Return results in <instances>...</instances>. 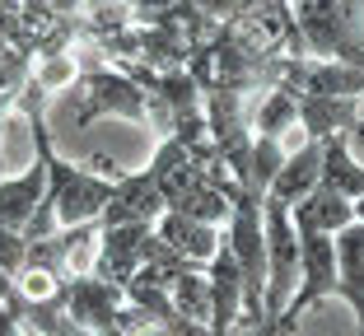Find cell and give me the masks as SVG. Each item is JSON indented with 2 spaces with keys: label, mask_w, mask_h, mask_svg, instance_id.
<instances>
[{
  "label": "cell",
  "mask_w": 364,
  "mask_h": 336,
  "mask_svg": "<svg viewBox=\"0 0 364 336\" xmlns=\"http://www.w3.org/2000/svg\"><path fill=\"white\" fill-rule=\"evenodd\" d=\"M304 56L364 70V0H289Z\"/></svg>",
  "instance_id": "obj_1"
},
{
  "label": "cell",
  "mask_w": 364,
  "mask_h": 336,
  "mask_svg": "<svg viewBox=\"0 0 364 336\" xmlns=\"http://www.w3.org/2000/svg\"><path fill=\"white\" fill-rule=\"evenodd\" d=\"M80 117L75 126H94L98 117H122V121H145V89L136 85V80L122 70V65H103L98 61V52H89L85 61H80Z\"/></svg>",
  "instance_id": "obj_2"
},
{
  "label": "cell",
  "mask_w": 364,
  "mask_h": 336,
  "mask_svg": "<svg viewBox=\"0 0 364 336\" xmlns=\"http://www.w3.org/2000/svg\"><path fill=\"white\" fill-rule=\"evenodd\" d=\"M327 299H336V239L299 229V290L289 294L285 313L276 318V336H294L304 313H313Z\"/></svg>",
  "instance_id": "obj_3"
},
{
  "label": "cell",
  "mask_w": 364,
  "mask_h": 336,
  "mask_svg": "<svg viewBox=\"0 0 364 336\" xmlns=\"http://www.w3.org/2000/svg\"><path fill=\"white\" fill-rule=\"evenodd\" d=\"M154 234V224H107L98 234V252H94V276L112 281L127 290L136 281V271L145 266V239Z\"/></svg>",
  "instance_id": "obj_4"
},
{
  "label": "cell",
  "mask_w": 364,
  "mask_h": 336,
  "mask_svg": "<svg viewBox=\"0 0 364 336\" xmlns=\"http://www.w3.org/2000/svg\"><path fill=\"white\" fill-rule=\"evenodd\" d=\"M205 281H210V336H234L243 323V271L229 243H220V252L205 261Z\"/></svg>",
  "instance_id": "obj_5"
},
{
  "label": "cell",
  "mask_w": 364,
  "mask_h": 336,
  "mask_svg": "<svg viewBox=\"0 0 364 336\" xmlns=\"http://www.w3.org/2000/svg\"><path fill=\"white\" fill-rule=\"evenodd\" d=\"M164 192L159 183H154V173L145 168V173H122L117 187H112V196H107L103 215H98V224H154V220L164 215Z\"/></svg>",
  "instance_id": "obj_6"
},
{
  "label": "cell",
  "mask_w": 364,
  "mask_h": 336,
  "mask_svg": "<svg viewBox=\"0 0 364 336\" xmlns=\"http://www.w3.org/2000/svg\"><path fill=\"white\" fill-rule=\"evenodd\" d=\"M318 183H322V141H304L294 154H285V163L276 168V178H271L262 201H276V206L294 210Z\"/></svg>",
  "instance_id": "obj_7"
},
{
  "label": "cell",
  "mask_w": 364,
  "mask_h": 336,
  "mask_svg": "<svg viewBox=\"0 0 364 336\" xmlns=\"http://www.w3.org/2000/svg\"><path fill=\"white\" fill-rule=\"evenodd\" d=\"M336 299H346L355 313V332L364 336V220L336 234Z\"/></svg>",
  "instance_id": "obj_8"
},
{
  "label": "cell",
  "mask_w": 364,
  "mask_h": 336,
  "mask_svg": "<svg viewBox=\"0 0 364 336\" xmlns=\"http://www.w3.org/2000/svg\"><path fill=\"white\" fill-rule=\"evenodd\" d=\"M299 126L309 131V141H332V136H350L364 126L360 98H327V94H299Z\"/></svg>",
  "instance_id": "obj_9"
},
{
  "label": "cell",
  "mask_w": 364,
  "mask_h": 336,
  "mask_svg": "<svg viewBox=\"0 0 364 336\" xmlns=\"http://www.w3.org/2000/svg\"><path fill=\"white\" fill-rule=\"evenodd\" d=\"M289 220H294V229H313V234H332L336 239V234L355 220V201L346 192H336L332 183H318L299 206L289 210Z\"/></svg>",
  "instance_id": "obj_10"
},
{
  "label": "cell",
  "mask_w": 364,
  "mask_h": 336,
  "mask_svg": "<svg viewBox=\"0 0 364 336\" xmlns=\"http://www.w3.org/2000/svg\"><path fill=\"white\" fill-rule=\"evenodd\" d=\"M43 192H47V168H43V159L33 163V168H23V173H14V178H0V224L14 229V234H23V229H28V220L38 215Z\"/></svg>",
  "instance_id": "obj_11"
},
{
  "label": "cell",
  "mask_w": 364,
  "mask_h": 336,
  "mask_svg": "<svg viewBox=\"0 0 364 336\" xmlns=\"http://www.w3.org/2000/svg\"><path fill=\"white\" fill-rule=\"evenodd\" d=\"M154 234H159L168 248H178L187 261H201V266L220 252V243H225V229L187 220V215H178V210H164V215L154 220Z\"/></svg>",
  "instance_id": "obj_12"
},
{
  "label": "cell",
  "mask_w": 364,
  "mask_h": 336,
  "mask_svg": "<svg viewBox=\"0 0 364 336\" xmlns=\"http://www.w3.org/2000/svg\"><path fill=\"white\" fill-rule=\"evenodd\" d=\"M322 183H332L336 192H346L350 201L364 196V168L350 159V136L322 141Z\"/></svg>",
  "instance_id": "obj_13"
},
{
  "label": "cell",
  "mask_w": 364,
  "mask_h": 336,
  "mask_svg": "<svg viewBox=\"0 0 364 336\" xmlns=\"http://www.w3.org/2000/svg\"><path fill=\"white\" fill-rule=\"evenodd\" d=\"M247 121H252V136H285V131L299 126V98L285 94V89H267V94L257 98V108L247 112Z\"/></svg>",
  "instance_id": "obj_14"
},
{
  "label": "cell",
  "mask_w": 364,
  "mask_h": 336,
  "mask_svg": "<svg viewBox=\"0 0 364 336\" xmlns=\"http://www.w3.org/2000/svg\"><path fill=\"white\" fill-rule=\"evenodd\" d=\"M173 304H178L182 318L210 327V281H205V266H196V271L173 281Z\"/></svg>",
  "instance_id": "obj_15"
},
{
  "label": "cell",
  "mask_w": 364,
  "mask_h": 336,
  "mask_svg": "<svg viewBox=\"0 0 364 336\" xmlns=\"http://www.w3.org/2000/svg\"><path fill=\"white\" fill-rule=\"evenodd\" d=\"M23 252H28V239L0 224V271H5V276H19L23 271Z\"/></svg>",
  "instance_id": "obj_16"
},
{
  "label": "cell",
  "mask_w": 364,
  "mask_h": 336,
  "mask_svg": "<svg viewBox=\"0 0 364 336\" xmlns=\"http://www.w3.org/2000/svg\"><path fill=\"white\" fill-rule=\"evenodd\" d=\"M243 5H247V0H192V10L201 14L205 23H215V28H220V23H229L238 10H243Z\"/></svg>",
  "instance_id": "obj_17"
},
{
  "label": "cell",
  "mask_w": 364,
  "mask_h": 336,
  "mask_svg": "<svg viewBox=\"0 0 364 336\" xmlns=\"http://www.w3.org/2000/svg\"><path fill=\"white\" fill-rule=\"evenodd\" d=\"M187 0H131V23H154V19H164V14H173V10H182Z\"/></svg>",
  "instance_id": "obj_18"
},
{
  "label": "cell",
  "mask_w": 364,
  "mask_h": 336,
  "mask_svg": "<svg viewBox=\"0 0 364 336\" xmlns=\"http://www.w3.org/2000/svg\"><path fill=\"white\" fill-rule=\"evenodd\" d=\"M355 220H364V196H360V201H355Z\"/></svg>",
  "instance_id": "obj_19"
}]
</instances>
